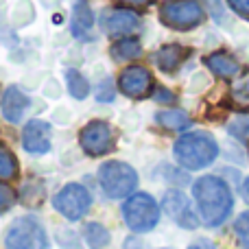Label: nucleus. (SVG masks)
I'll use <instances>...</instances> for the list:
<instances>
[{"instance_id":"nucleus-1","label":"nucleus","mask_w":249,"mask_h":249,"mask_svg":"<svg viewBox=\"0 0 249 249\" xmlns=\"http://www.w3.org/2000/svg\"><path fill=\"white\" fill-rule=\"evenodd\" d=\"M193 193L206 225L216 228L230 216L234 201H232V193H230L228 184L223 179H219L214 175H206L195 181Z\"/></svg>"},{"instance_id":"nucleus-2","label":"nucleus","mask_w":249,"mask_h":249,"mask_svg":"<svg viewBox=\"0 0 249 249\" xmlns=\"http://www.w3.org/2000/svg\"><path fill=\"white\" fill-rule=\"evenodd\" d=\"M219 155V146H216L214 138L206 131H193L181 136L175 142V158L188 171H199L206 168L208 164L214 162Z\"/></svg>"},{"instance_id":"nucleus-3","label":"nucleus","mask_w":249,"mask_h":249,"mask_svg":"<svg viewBox=\"0 0 249 249\" xmlns=\"http://www.w3.org/2000/svg\"><path fill=\"white\" fill-rule=\"evenodd\" d=\"M99 181L107 197L123 199V197H129L136 190L138 173L136 168L124 162H105L99 168Z\"/></svg>"},{"instance_id":"nucleus-4","label":"nucleus","mask_w":249,"mask_h":249,"mask_svg":"<svg viewBox=\"0 0 249 249\" xmlns=\"http://www.w3.org/2000/svg\"><path fill=\"white\" fill-rule=\"evenodd\" d=\"M123 216L124 223L133 232H149L158 225L160 221V206L155 199L146 193H136L129 197L123 206Z\"/></svg>"},{"instance_id":"nucleus-5","label":"nucleus","mask_w":249,"mask_h":249,"mask_svg":"<svg viewBox=\"0 0 249 249\" xmlns=\"http://www.w3.org/2000/svg\"><path fill=\"white\" fill-rule=\"evenodd\" d=\"M160 18L171 29L188 31L201 24L203 18H206V11H203L199 0H171V2L162 4Z\"/></svg>"},{"instance_id":"nucleus-6","label":"nucleus","mask_w":249,"mask_h":249,"mask_svg":"<svg viewBox=\"0 0 249 249\" xmlns=\"http://www.w3.org/2000/svg\"><path fill=\"white\" fill-rule=\"evenodd\" d=\"M7 249H46L48 238L44 228L35 219H18L9 228L7 238H4Z\"/></svg>"},{"instance_id":"nucleus-7","label":"nucleus","mask_w":249,"mask_h":249,"mask_svg":"<svg viewBox=\"0 0 249 249\" xmlns=\"http://www.w3.org/2000/svg\"><path fill=\"white\" fill-rule=\"evenodd\" d=\"M53 206L59 214H64L68 221H79L92 206V197L86 186L68 184L53 197Z\"/></svg>"},{"instance_id":"nucleus-8","label":"nucleus","mask_w":249,"mask_h":249,"mask_svg":"<svg viewBox=\"0 0 249 249\" xmlns=\"http://www.w3.org/2000/svg\"><path fill=\"white\" fill-rule=\"evenodd\" d=\"M79 142H81L83 151H86L88 155L99 158V155H105L114 146V133L107 123L94 121L88 124V127H83L81 136H79Z\"/></svg>"},{"instance_id":"nucleus-9","label":"nucleus","mask_w":249,"mask_h":249,"mask_svg":"<svg viewBox=\"0 0 249 249\" xmlns=\"http://www.w3.org/2000/svg\"><path fill=\"white\" fill-rule=\"evenodd\" d=\"M151 86H153V79H151V72L142 66H129L121 72L118 77V88H121L123 94L133 96V99H140V96H146L151 92Z\"/></svg>"},{"instance_id":"nucleus-10","label":"nucleus","mask_w":249,"mask_h":249,"mask_svg":"<svg viewBox=\"0 0 249 249\" xmlns=\"http://www.w3.org/2000/svg\"><path fill=\"white\" fill-rule=\"evenodd\" d=\"M164 210H166L168 216H171L175 223H179L181 228L193 230L199 225L197 216H195L193 208H190L188 197H186L184 193H179V190H171V193L164 197Z\"/></svg>"},{"instance_id":"nucleus-11","label":"nucleus","mask_w":249,"mask_h":249,"mask_svg":"<svg viewBox=\"0 0 249 249\" xmlns=\"http://www.w3.org/2000/svg\"><path fill=\"white\" fill-rule=\"evenodd\" d=\"M22 144L31 153H46L51 149V124L44 121H31L22 129Z\"/></svg>"},{"instance_id":"nucleus-12","label":"nucleus","mask_w":249,"mask_h":249,"mask_svg":"<svg viewBox=\"0 0 249 249\" xmlns=\"http://www.w3.org/2000/svg\"><path fill=\"white\" fill-rule=\"evenodd\" d=\"M29 96L20 90V88H9L2 96V116L9 123H18L24 114V109L29 107Z\"/></svg>"},{"instance_id":"nucleus-13","label":"nucleus","mask_w":249,"mask_h":249,"mask_svg":"<svg viewBox=\"0 0 249 249\" xmlns=\"http://www.w3.org/2000/svg\"><path fill=\"white\" fill-rule=\"evenodd\" d=\"M140 26V18L129 9H116L107 18V33L118 37V35H129Z\"/></svg>"},{"instance_id":"nucleus-14","label":"nucleus","mask_w":249,"mask_h":249,"mask_svg":"<svg viewBox=\"0 0 249 249\" xmlns=\"http://www.w3.org/2000/svg\"><path fill=\"white\" fill-rule=\"evenodd\" d=\"M186 57H188V48L179 46V44H168V46H162L155 53V64L164 72H173V70L179 68V64Z\"/></svg>"},{"instance_id":"nucleus-15","label":"nucleus","mask_w":249,"mask_h":249,"mask_svg":"<svg viewBox=\"0 0 249 249\" xmlns=\"http://www.w3.org/2000/svg\"><path fill=\"white\" fill-rule=\"evenodd\" d=\"M206 66L221 79H234L241 72V64L228 53H212L206 59Z\"/></svg>"},{"instance_id":"nucleus-16","label":"nucleus","mask_w":249,"mask_h":249,"mask_svg":"<svg viewBox=\"0 0 249 249\" xmlns=\"http://www.w3.org/2000/svg\"><path fill=\"white\" fill-rule=\"evenodd\" d=\"M92 26H94V13H92L90 4L83 2V0H77L74 2V11H72V24H70L72 35L79 39L88 37Z\"/></svg>"},{"instance_id":"nucleus-17","label":"nucleus","mask_w":249,"mask_h":249,"mask_svg":"<svg viewBox=\"0 0 249 249\" xmlns=\"http://www.w3.org/2000/svg\"><path fill=\"white\" fill-rule=\"evenodd\" d=\"M158 123L162 127L171 129V131H179V129H186L190 124V118L186 112L181 109H164V112L158 114Z\"/></svg>"},{"instance_id":"nucleus-18","label":"nucleus","mask_w":249,"mask_h":249,"mask_svg":"<svg viewBox=\"0 0 249 249\" xmlns=\"http://www.w3.org/2000/svg\"><path fill=\"white\" fill-rule=\"evenodd\" d=\"M83 238L90 245V249H103L109 243V232L101 223H88L83 228Z\"/></svg>"},{"instance_id":"nucleus-19","label":"nucleus","mask_w":249,"mask_h":249,"mask_svg":"<svg viewBox=\"0 0 249 249\" xmlns=\"http://www.w3.org/2000/svg\"><path fill=\"white\" fill-rule=\"evenodd\" d=\"M142 53V46L138 39H121V42H116L112 46V57L114 59H121V61H127V59H136V57H140Z\"/></svg>"},{"instance_id":"nucleus-20","label":"nucleus","mask_w":249,"mask_h":249,"mask_svg":"<svg viewBox=\"0 0 249 249\" xmlns=\"http://www.w3.org/2000/svg\"><path fill=\"white\" fill-rule=\"evenodd\" d=\"M66 83L74 99H86L90 94V83L79 70H66Z\"/></svg>"},{"instance_id":"nucleus-21","label":"nucleus","mask_w":249,"mask_h":249,"mask_svg":"<svg viewBox=\"0 0 249 249\" xmlns=\"http://www.w3.org/2000/svg\"><path fill=\"white\" fill-rule=\"evenodd\" d=\"M16 173H18L16 158H13L11 151L0 144V179H11Z\"/></svg>"},{"instance_id":"nucleus-22","label":"nucleus","mask_w":249,"mask_h":249,"mask_svg":"<svg viewBox=\"0 0 249 249\" xmlns=\"http://www.w3.org/2000/svg\"><path fill=\"white\" fill-rule=\"evenodd\" d=\"M234 232H236L243 249H249V212H245V214H241L236 219V223H234Z\"/></svg>"},{"instance_id":"nucleus-23","label":"nucleus","mask_w":249,"mask_h":249,"mask_svg":"<svg viewBox=\"0 0 249 249\" xmlns=\"http://www.w3.org/2000/svg\"><path fill=\"white\" fill-rule=\"evenodd\" d=\"M13 201H16V193H13L9 186L0 184V212L9 210V208L13 206Z\"/></svg>"},{"instance_id":"nucleus-24","label":"nucleus","mask_w":249,"mask_h":249,"mask_svg":"<svg viewBox=\"0 0 249 249\" xmlns=\"http://www.w3.org/2000/svg\"><path fill=\"white\" fill-rule=\"evenodd\" d=\"M230 131H232L236 138H247L249 136V121H236L232 127H230Z\"/></svg>"},{"instance_id":"nucleus-25","label":"nucleus","mask_w":249,"mask_h":249,"mask_svg":"<svg viewBox=\"0 0 249 249\" xmlns=\"http://www.w3.org/2000/svg\"><path fill=\"white\" fill-rule=\"evenodd\" d=\"M230 7L243 18H249V0H228Z\"/></svg>"},{"instance_id":"nucleus-26","label":"nucleus","mask_w":249,"mask_h":249,"mask_svg":"<svg viewBox=\"0 0 249 249\" xmlns=\"http://www.w3.org/2000/svg\"><path fill=\"white\" fill-rule=\"evenodd\" d=\"M99 101H112L114 99V92H112V83L109 81H105V86L103 88H99Z\"/></svg>"},{"instance_id":"nucleus-27","label":"nucleus","mask_w":249,"mask_h":249,"mask_svg":"<svg viewBox=\"0 0 249 249\" xmlns=\"http://www.w3.org/2000/svg\"><path fill=\"white\" fill-rule=\"evenodd\" d=\"M234 101H236L241 107H249V94H243V90L234 92Z\"/></svg>"},{"instance_id":"nucleus-28","label":"nucleus","mask_w":249,"mask_h":249,"mask_svg":"<svg viewBox=\"0 0 249 249\" xmlns=\"http://www.w3.org/2000/svg\"><path fill=\"white\" fill-rule=\"evenodd\" d=\"M241 193H243V199L249 203V177L245 181H243V188H241Z\"/></svg>"},{"instance_id":"nucleus-29","label":"nucleus","mask_w":249,"mask_h":249,"mask_svg":"<svg viewBox=\"0 0 249 249\" xmlns=\"http://www.w3.org/2000/svg\"><path fill=\"white\" fill-rule=\"evenodd\" d=\"M188 249H214L210 245V243H195L193 247H188Z\"/></svg>"},{"instance_id":"nucleus-30","label":"nucleus","mask_w":249,"mask_h":249,"mask_svg":"<svg viewBox=\"0 0 249 249\" xmlns=\"http://www.w3.org/2000/svg\"><path fill=\"white\" fill-rule=\"evenodd\" d=\"M158 99H160V101H173V94H168L166 90H162V94H160Z\"/></svg>"},{"instance_id":"nucleus-31","label":"nucleus","mask_w":249,"mask_h":249,"mask_svg":"<svg viewBox=\"0 0 249 249\" xmlns=\"http://www.w3.org/2000/svg\"><path fill=\"white\" fill-rule=\"evenodd\" d=\"M123 2H127V4H144V2H149V0H123Z\"/></svg>"}]
</instances>
